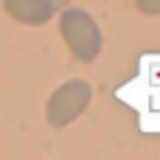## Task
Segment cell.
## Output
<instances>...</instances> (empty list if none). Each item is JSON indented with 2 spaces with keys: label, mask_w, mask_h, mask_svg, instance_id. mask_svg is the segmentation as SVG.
<instances>
[{
  "label": "cell",
  "mask_w": 160,
  "mask_h": 160,
  "mask_svg": "<svg viewBox=\"0 0 160 160\" xmlns=\"http://www.w3.org/2000/svg\"><path fill=\"white\" fill-rule=\"evenodd\" d=\"M3 11L22 25H45L56 14L53 0H6Z\"/></svg>",
  "instance_id": "277c9868"
},
{
  "label": "cell",
  "mask_w": 160,
  "mask_h": 160,
  "mask_svg": "<svg viewBox=\"0 0 160 160\" xmlns=\"http://www.w3.org/2000/svg\"><path fill=\"white\" fill-rule=\"evenodd\" d=\"M135 8L143 11V14H149V17H155V14H160V0H138Z\"/></svg>",
  "instance_id": "5b68a950"
},
{
  "label": "cell",
  "mask_w": 160,
  "mask_h": 160,
  "mask_svg": "<svg viewBox=\"0 0 160 160\" xmlns=\"http://www.w3.org/2000/svg\"><path fill=\"white\" fill-rule=\"evenodd\" d=\"M118 96L138 112L143 129L160 132V53L141 59L135 76L118 90Z\"/></svg>",
  "instance_id": "6da1fadb"
},
{
  "label": "cell",
  "mask_w": 160,
  "mask_h": 160,
  "mask_svg": "<svg viewBox=\"0 0 160 160\" xmlns=\"http://www.w3.org/2000/svg\"><path fill=\"white\" fill-rule=\"evenodd\" d=\"M93 101V87L84 79H68L65 84H59L48 104H45V121L53 129H65L70 127Z\"/></svg>",
  "instance_id": "3957f363"
},
{
  "label": "cell",
  "mask_w": 160,
  "mask_h": 160,
  "mask_svg": "<svg viewBox=\"0 0 160 160\" xmlns=\"http://www.w3.org/2000/svg\"><path fill=\"white\" fill-rule=\"evenodd\" d=\"M59 34H62L68 51L84 65L96 62L104 48V34H101L96 17L79 6H70L59 14Z\"/></svg>",
  "instance_id": "7a4b0ae2"
}]
</instances>
